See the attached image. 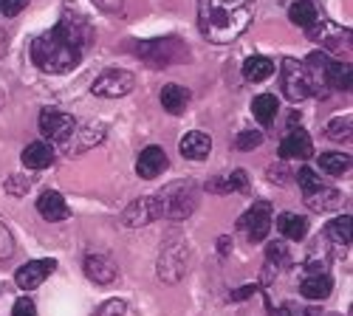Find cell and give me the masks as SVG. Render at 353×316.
<instances>
[{"mask_svg": "<svg viewBox=\"0 0 353 316\" xmlns=\"http://www.w3.org/2000/svg\"><path fill=\"white\" fill-rule=\"evenodd\" d=\"M350 127H353L350 116H339V119H334V122L325 127V136H328L331 141H350Z\"/></svg>", "mask_w": 353, "mask_h": 316, "instance_id": "4dcf8cb0", "label": "cell"}, {"mask_svg": "<svg viewBox=\"0 0 353 316\" xmlns=\"http://www.w3.org/2000/svg\"><path fill=\"white\" fill-rule=\"evenodd\" d=\"M218 249H221V254L226 257V254L232 251V240H226V238H218Z\"/></svg>", "mask_w": 353, "mask_h": 316, "instance_id": "7bdbcfd3", "label": "cell"}, {"mask_svg": "<svg viewBox=\"0 0 353 316\" xmlns=\"http://www.w3.org/2000/svg\"><path fill=\"white\" fill-rule=\"evenodd\" d=\"M266 257H269V263L280 271V268H288L291 263H294V257H291V249L285 246V243H280V240H274V243H269V249H266Z\"/></svg>", "mask_w": 353, "mask_h": 316, "instance_id": "f546056e", "label": "cell"}, {"mask_svg": "<svg viewBox=\"0 0 353 316\" xmlns=\"http://www.w3.org/2000/svg\"><path fill=\"white\" fill-rule=\"evenodd\" d=\"M94 3H97L102 12H119V9H122V0H94Z\"/></svg>", "mask_w": 353, "mask_h": 316, "instance_id": "60d3db41", "label": "cell"}, {"mask_svg": "<svg viewBox=\"0 0 353 316\" xmlns=\"http://www.w3.org/2000/svg\"><path fill=\"white\" fill-rule=\"evenodd\" d=\"M272 316H297L294 305H280V308H272Z\"/></svg>", "mask_w": 353, "mask_h": 316, "instance_id": "b9f144b4", "label": "cell"}, {"mask_svg": "<svg viewBox=\"0 0 353 316\" xmlns=\"http://www.w3.org/2000/svg\"><path fill=\"white\" fill-rule=\"evenodd\" d=\"M179 150L184 158H192V161H201V158H207L210 150H212V138L207 133H201V130H192L187 133L181 141H179Z\"/></svg>", "mask_w": 353, "mask_h": 316, "instance_id": "d6986e66", "label": "cell"}, {"mask_svg": "<svg viewBox=\"0 0 353 316\" xmlns=\"http://www.w3.org/2000/svg\"><path fill=\"white\" fill-rule=\"evenodd\" d=\"M316 161H319V169L328 172V176H342V172L350 169V156L345 153H322Z\"/></svg>", "mask_w": 353, "mask_h": 316, "instance_id": "f1b7e54d", "label": "cell"}, {"mask_svg": "<svg viewBox=\"0 0 353 316\" xmlns=\"http://www.w3.org/2000/svg\"><path fill=\"white\" fill-rule=\"evenodd\" d=\"M280 82H283V94L288 102H305L314 91L308 68L297 60H291V56L283 60V65H280Z\"/></svg>", "mask_w": 353, "mask_h": 316, "instance_id": "5b68a950", "label": "cell"}, {"mask_svg": "<svg viewBox=\"0 0 353 316\" xmlns=\"http://www.w3.org/2000/svg\"><path fill=\"white\" fill-rule=\"evenodd\" d=\"M277 110H280V102L274 94H260L254 102H252V113H254V119L260 125H272L274 116H277Z\"/></svg>", "mask_w": 353, "mask_h": 316, "instance_id": "cb8c5ba5", "label": "cell"}, {"mask_svg": "<svg viewBox=\"0 0 353 316\" xmlns=\"http://www.w3.org/2000/svg\"><path fill=\"white\" fill-rule=\"evenodd\" d=\"M272 74H274V63L269 60V56H249V60L243 63V76L249 82H263Z\"/></svg>", "mask_w": 353, "mask_h": 316, "instance_id": "484cf974", "label": "cell"}, {"mask_svg": "<svg viewBox=\"0 0 353 316\" xmlns=\"http://www.w3.org/2000/svg\"><path fill=\"white\" fill-rule=\"evenodd\" d=\"M26 6H28V0H0V9H3V14H9V17L20 14Z\"/></svg>", "mask_w": 353, "mask_h": 316, "instance_id": "74e56055", "label": "cell"}, {"mask_svg": "<svg viewBox=\"0 0 353 316\" xmlns=\"http://www.w3.org/2000/svg\"><path fill=\"white\" fill-rule=\"evenodd\" d=\"M325 85L328 88H334V91H350V65L345 63H328L325 65Z\"/></svg>", "mask_w": 353, "mask_h": 316, "instance_id": "4316f807", "label": "cell"}, {"mask_svg": "<svg viewBox=\"0 0 353 316\" xmlns=\"http://www.w3.org/2000/svg\"><path fill=\"white\" fill-rule=\"evenodd\" d=\"M136 85V76L130 71H122V68H110L105 74H99L91 85V94L94 96H102V99H116V96H128Z\"/></svg>", "mask_w": 353, "mask_h": 316, "instance_id": "8992f818", "label": "cell"}, {"mask_svg": "<svg viewBox=\"0 0 353 316\" xmlns=\"http://www.w3.org/2000/svg\"><path fill=\"white\" fill-rule=\"evenodd\" d=\"M257 291V285H243V288H238L234 294H229V302H243V299H252Z\"/></svg>", "mask_w": 353, "mask_h": 316, "instance_id": "ab89813d", "label": "cell"}, {"mask_svg": "<svg viewBox=\"0 0 353 316\" xmlns=\"http://www.w3.org/2000/svg\"><path fill=\"white\" fill-rule=\"evenodd\" d=\"M322 240L331 249V257H342L350 249V215L331 220L325 226V232H322Z\"/></svg>", "mask_w": 353, "mask_h": 316, "instance_id": "7c38bea8", "label": "cell"}, {"mask_svg": "<svg viewBox=\"0 0 353 316\" xmlns=\"http://www.w3.org/2000/svg\"><path fill=\"white\" fill-rule=\"evenodd\" d=\"M334 288V282L328 274H305L303 282H300V294L305 299H325Z\"/></svg>", "mask_w": 353, "mask_h": 316, "instance_id": "603a6c76", "label": "cell"}, {"mask_svg": "<svg viewBox=\"0 0 353 316\" xmlns=\"http://www.w3.org/2000/svg\"><path fill=\"white\" fill-rule=\"evenodd\" d=\"M190 102V91L181 88V85H164L161 88V105L167 113H181Z\"/></svg>", "mask_w": 353, "mask_h": 316, "instance_id": "d4e9b609", "label": "cell"}, {"mask_svg": "<svg viewBox=\"0 0 353 316\" xmlns=\"http://www.w3.org/2000/svg\"><path fill=\"white\" fill-rule=\"evenodd\" d=\"M254 6L252 0H198V23L210 43H232L238 40L249 23Z\"/></svg>", "mask_w": 353, "mask_h": 316, "instance_id": "6da1fadb", "label": "cell"}, {"mask_svg": "<svg viewBox=\"0 0 353 316\" xmlns=\"http://www.w3.org/2000/svg\"><path fill=\"white\" fill-rule=\"evenodd\" d=\"M12 251H14V238H12L9 229L3 226V220H0V260L12 257Z\"/></svg>", "mask_w": 353, "mask_h": 316, "instance_id": "e575fe53", "label": "cell"}, {"mask_svg": "<svg viewBox=\"0 0 353 316\" xmlns=\"http://www.w3.org/2000/svg\"><path fill=\"white\" fill-rule=\"evenodd\" d=\"M187 266H190V249L184 240L172 238L164 243V249L159 251V263H156V274L161 282L167 285H175L181 282L184 274H187Z\"/></svg>", "mask_w": 353, "mask_h": 316, "instance_id": "277c9868", "label": "cell"}, {"mask_svg": "<svg viewBox=\"0 0 353 316\" xmlns=\"http://www.w3.org/2000/svg\"><path fill=\"white\" fill-rule=\"evenodd\" d=\"M314 156V141L305 130H291L283 141H280V158L291 161V158H297V161H305Z\"/></svg>", "mask_w": 353, "mask_h": 316, "instance_id": "5bb4252c", "label": "cell"}, {"mask_svg": "<svg viewBox=\"0 0 353 316\" xmlns=\"http://www.w3.org/2000/svg\"><path fill=\"white\" fill-rule=\"evenodd\" d=\"M288 17H291V23L294 25H300V28H308L316 17H319V12H316V6L311 3V0H297L291 9H288Z\"/></svg>", "mask_w": 353, "mask_h": 316, "instance_id": "83f0119b", "label": "cell"}, {"mask_svg": "<svg viewBox=\"0 0 353 316\" xmlns=\"http://www.w3.org/2000/svg\"><path fill=\"white\" fill-rule=\"evenodd\" d=\"M305 316H322V310H319V308H308Z\"/></svg>", "mask_w": 353, "mask_h": 316, "instance_id": "ee69618b", "label": "cell"}, {"mask_svg": "<svg viewBox=\"0 0 353 316\" xmlns=\"http://www.w3.org/2000/svg\"><path fill=\"white\" fill-rule=\"evenodd\" d=\"M297 184L303 187V192H305V195L322 187V181H319V176H316V172H314L311 167H300V172H297Z\"/></svg>", "mask_w": 353, "mask_h": 316, "instance_id": "d6a6232c", "label": "cell"}, {"mask_svg": "<svg viewBox=\"0 0 353 316\" xmlns=\"http://www.w3.org/2000/svg\"><path fill=\"white\" fill-rule=\"evenodd\" d=\"M269 178H272V181L277 178V184H288V181H291V172H288L283 164H272V167H269Z\"/></svg>", "mask_w": 353, "mask_h": 316, "instance_id": "f35d334b", "label": "cell"}, {"mask_svg": "<svg viewBox=\"0 0 353 316\" xmlns=\"http://www.w3.org/2000/svg\"><path fill=\"white\" fill-rule=\"evenodd\" d=\"M20 158L28 169H46V167L54 164V147L48 145V141H34V145H28L23 150Z\"/></svg>", "mask_w": 353, "mask_h": 316, "instance_id": "44dd1931", "label": "cell"}, {"mask_svg": "<svg viewBox=\"0 0 353 316\" xmlns=\"http://www.w3.org/2000/svg\"><path fill=\"white\" fill-rule=\"evenodd\" d=\"M125 310H128L125 299H108L105 305H99L97 316H125Z\"/></svg>", "mask_w": 353, "mask_h": 316, "instance_id": "d590c367", "label": "cell"}, {"mask_svg": "<svg viewBox=\"0 0 353 316\" xmlns=\"http://www.w3.org/2000/svg\"><path fill=\"white\" fill-rule=\"evenodd\" d=\"M32 60L46 74H68L79 65L82 51L74 48L60 32H57V28H51V32L40 34L32 43Z\"/></svg>", "mask_w": 353, "mask_h": 316, "instance_id": "7a4b0ae2", "label": "cell"}, {"mask_svg": "<svg viewBox=\"0 0 353 316\" xmlns=\"http://www.w3.org/2000/svg\"><path fill=\"white\" fill-rule=\"evenodd\" d=\"M12 316H37V308L28 297H20L14 302V308H12Z\"/></svg>", "mask_w": 353, "mask_h": 316, "instance_id": "8d00e7d4", "label": "cell"}, {"mask_svg": "<svg viewBox=\"0 0 353 316\" xmlns=\"http://www.w3.org/2000/svg\"><path fill=\"white\" fill-rule=\"evenodd\" d=\"M305 204H308V209H311V212L325 215V212H336V209H342L345 198H342V192H339V189L319 187V189H314V192H308V195H305Z\"/></svg>", "mask_w": 353, "mask_h": 316, "instance_id": "ac0fdd59", "label": "cell"}, {"mask_svg": "<svg viewBox=\"0 0 353 316\" xmlns=\"http://www.w3.org/2000/svg\"><path fill=\"white\" fill-rule=\"evenodd\" d=\"M85 274L97 285H110V282L119 280V268H116V263L105 254H88L85 257Z\"/></svg>", "mask_w": 353, "mask_h": 316, "instance_id": "9a60e30c", "label": "cell"}, {"mask_svg": "<svg viewBox=\"0 0 353 316\" xmlns=\"http://www.w3.org/2000/svg\"><path fill=\"white\" fill-rule=\"evenodd\" d=\"M277 232L283 235V238H288V240H303L305 235H308V220L303 218V215H294V212H283L280 218H277Z\"/></svg>", "mask_w": 353, "mask_h": 316, "instance_id": "7402d4cb", "label": "cell"}, {"mask_svg": "<svg viewBox=\"0 0 353 316\" xmlns=\"http://www.w3.org/2000/svg\"><path fill=\"white\" fill-rule=\"evenodd\" d=\"M54 268H57V260H32V263H26V266L17 268L14 280H17V285L23 291H34L51 277Z\"/></svg>", "mask_w": 353, "mask_h": 316, "instance_id": "8fae6325", "label": "cell"}, {"mask_svg": "<svg viewBox=\"0 0 353 316\" xmlns=\"http://www.w3.org/2000/svg\"><path fill=\"white\" fill-rule=\"evenodd\" d=\"M238 150H243V153H249V150H257L260 145H263V133H257V130H243L241 136H238Z\"/></svg>", "mask_w": 353, "mask_h": 316, "instance_id": "836d02e7", "label": "cell"}, {"mask_svg": "<svg viewBox=\"0 0 353 316\" xmlns=\"http://www.w3.org/2000/svg\"><path fill=\"white\" fill-rule=\"evenodd\" d=\"M161 218V207H159V198L156 195H144V198H136L133 204L125 207L122 212V223L128 229H141L147 223H153Z\"/></svg>", "mask_w": 353, "mask_h": 316, "instance_id": "ba28073f", "label": "cell"}, {"mask_svg": "<svg viewBox=\"0 0 353 316\" xmlns=\"http://www.w3.org/2000/svg\"><path fill=\"white\" fill-rule=\"evenodd\" d=\"M238 226L243 229L249 243H260L272 229V207L266 204V200H257V204H252V209L241 218Z\"/></svg>", "mask_w": 353, "mask_h": 316, "instance_id": "52a82bcc", "label": "cell"}, {"mask_svg": "<svg viewBox=\"0 0 353 316\" xmlns=\"http://www.w3.org/2000/svg\"><path fill=\"white\" fill-rule=\"evenodd\" d=\"M249 189V176L243 169H234L232 176H215L207 181V192L215 195H229V192H246Z\"/></svg>", "mask_w": 353, "mask_h": 316, "instance_id": "ffe728a7", "label": "cell"}, {"mask_svg": "<svg viewBox=\"0 0 353 316\" xmlns=\"http://www.w3.org/2000/svg\"><path fill=\"white\" fill-rule=\"evenodd\" d=\"M3 189H6L12 198H23L28 189H32V178H28V176H12V178L3 184Z\"/></svg>", "mask_w": 353, "mask_h": 316, "instance_id": "1f68e13d", "label": "cell"}, {"mask_svg": "<svg viewBox=\"0 0 353 316\" xmlns=\"http://www.w3.org/2000/svg\"><path fill=\"white\" fill-rule=\"evenodd\" d=\"M164 169H167V153H164L161 147L150 145V147H144V150L139 153V158H136V172H139V178L153 181V178L161 176Z\"/></svg>", "mask_w": 353, "mask_h": 316, "instance_id": "4fadbf2b", "label": "cell"}, {"mask_svg": "<svg viewBox=\"0 0 353 316\" xmlns=\"http://www.w3.org/2000/svg\"><path fill=\"white\" fill-rule=\"evenodd\" d=\"M37 212H40V218L48 220V223L65 220V218L71 215V209H68V204H65V198H63L60 192H54V189L43 192V195L37 198Z\"/></svg>", "mask_w": 353, "mask_h": 316, "instance_id": "e0dca14e", "label": "cell"}, {"mask_svg": "<svg viewBox=\"0 0 353 316\" xmlns=\"http://www.w3.org/2000/svg\"><path fill=\"white\" fill-rule=\"evenodd\" d=\"M105 136H108V127H105L102 122H88V125L79 127V130L74 127V133L63 141V147H65V153L79 156V153H85V150H91V147L102 145Z\"/></svg>", "mask_w": 353, "mask_h": 316, "instance_id": "9c48e42d", "label": "cell"}, {"mask_svg": "<svg viewBox=\"0 0 353 316\" xmlns=\"http://www.w3.org/2000/svg\"><path fill=\"white\" fill-rule=\"evenodd\" d=\"M156 198H159V207H161V218H170V220H184L198 207V189L190 181L170 184Z\"/></svg>", "mask_w": 353, "mask_h": 316, "instance_id": "3957f363", "label": "cell"}, {"mask_svg": "<svg viewBox=\"0 0 353 316\" xmlns=\"http://www.w3.org/2000/svg\"><path fill=\"white\" fill-rule=\"evenodd\" d=\"M74 119L68 116V113H63V110H54V107H46L43 113H40V133L48 138V141H63L74 133Z\"/></svg>", "mask_w": 353, "mask_h": 316, "instance_id": "30bf717a", "label": "cell"}, {"mask_svg": "<svg viewBox=\"0 0 353 316\" xmlns=\"http://www.w3.org/2000/svg\"><path fill=\"white\" fill-rule=\"evenodd\" d=\"M54 28H57V32H60L74 48H79V51H85L88 45H91V40H94L91 25H88L85 20H77V17H63Z\"/></svg>", "mask_w": 353, "mask_h": 316, "instance_id": "2e32d148", "label": "cell"}]
</instances>
